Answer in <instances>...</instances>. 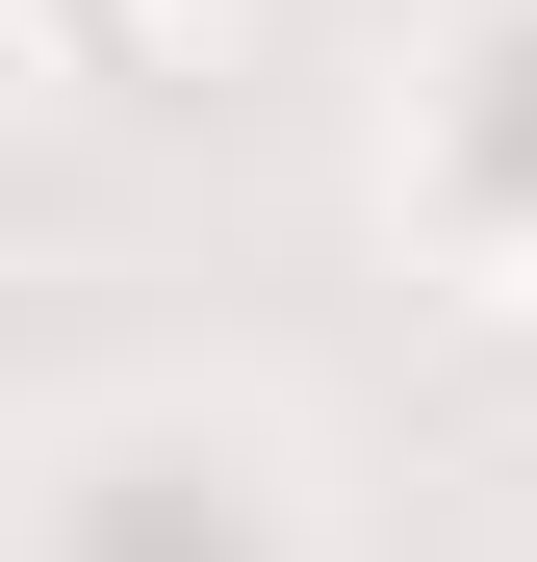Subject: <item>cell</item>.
<instances>
[{
    "label": "cell",
    "mask_w": 537,
    "mask_h": 562,
    "mask_svg": "<svg viewBox=\"0 0 537 562\" xmlns=\"http://www.w3.org/2000/svg\"><path fill=\"white\" fill-rule=\"evenodd\" d=\"M103 103H128V77H103V0H0V179H52Z\"/></svg>",
    "instance_id": "cell-1"
},
{
    "label": "cell",
    "mask_w": 537,
    "mask_h": 562,
    "mask_svg": "<svg viewBox=\"0 0 537 562\" xmlns=\"http://www.w3.org/2000/svg\"><path fill=\"white\" fill-rule=\"evenodd\" d=\"M103 77L128 103H231V77H282V0H103Z\"/></svg>",
    "instance_id": "cell-2"
}]
</instances>
